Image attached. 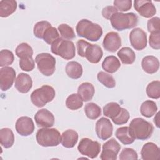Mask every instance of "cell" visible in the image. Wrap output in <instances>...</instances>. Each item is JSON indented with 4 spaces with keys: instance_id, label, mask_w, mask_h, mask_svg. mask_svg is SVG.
<instances>
[{
    "instance_id": "2e32d148",
    "label": "cell",
    "mask_w": 160,
    "mask_h": 160,
    "mask_svg": "<svg viewBox=\"0 0 160 160\" xmlns=\"http://www.w3.org/2000/svg\"><path fill=\"white\" fill-rule=\"evenodd\" d=\"M121 46V39L116 32L111 31L106 34L103 42L102 46L105 50L109 52H116Z\"/></svg>"
},
{
    "instance_id": "7bdbcfd3",
    "label": "cell",
    "mask_w": 160,
    "mask_h": 160,
    "mask_svg": "<svg viewBox=\"0 0 160 160\" xmlns=\"http://www.w3.org/2000/svg\"><path fill=\"white\" fill-rule=\"evenodd\" d=\"M114 6L122 12L129 11L132 6L131 0H115L113 2Z\"/></svg>"
},
{
    "instance_id": "ba28073f",
    "label": "cell",
    "mask_w": 160,
    "mask_h": 160,
    "mask_svg": "<svg viewBox=\"0 0 160 160\" xmlns=\"http://www.w3.org/2000/svg\"><path fill=\"white\" fill-rule=\"evenodd\" d=\"M101 148V144L98 141L84 138L80 141L78 149L81 154L94 159L99 154Z\"/></svg>"
},
{
    "instance_id": "f546056e",
    "label": "cell",
    "mask_w": 160,
    "mask_h": 160,
    "mask_svg": "<svg viewBox=\"0 0 160 160\" xmlns=\"http://www.w3.org/2000/svg\"><path fill=\"white\" fill-rule=\"evenodd\" d=\"M122 108L116 102H110L103 107V114L112 120L121 112Z\"/></svg>"
},
{
    "instance_id": "83f0119b",
    "label": "cell",
    "mask_w": 160,
    "mask_h": 160,
    "mask_svg": "<svg viewBox=\"0 0 160 160\" xmlns=\"http://www.w3.org/2000/svg\"><path fill=\"white\" fill-rule=\"evenodd\" d=\"M117 54L124 64H131L136 59L134 51L129 47H124L120 49Z\"/></svg>"
},
{
    "instance_id": "277c9868",
    "label": "cell",
    "mask_w": 160,
    "mask_h": 160,
    "mask_svg": "<svg viewBox=\"0 0 160 160\" xmlns=\"http://www.w3.org/2000/svg\"><path fill=\"white\" fill-rule=\"evenodd\" d=\"M36 137L38 143L43 147L57 146L61 139L60 132L55 128L39 129L36 132Z\"/></svg>"
},
{
    "instance_id": "d590c367",
    "label": "cell",
    "mask_w": 160,
    "mask_h": 160,
    "mask_svg": "<svg viewBox=\"0 0 160 160\" xmlns=\"http://www.w3.org/2000/svg\"><path fill=\"white\" fill-rule=\"evenodd\" d=\"M58 30L59 31L61 38L65 40H71L75 38L76 35L74 29L66 24H61L58 26Z\"/></svg>"
},
{
    "instance_id": "60d3db41",
    "label": "cell",
    "mask_w": 160,
    "mask_h": 160,
    "mask_svg": "<svg viewBox=\"0 0 160 160\" xmlns=\"http://www.w3.org/2000/svg\"><path fill=\"white\" fill-rule=\"evenodd\" d=\"M19 67L24 71H31L35 66L34 61L32 57L22 58L19 59Z\"/></svg>"
},
{
    "instance_id": "5bb4252c",
    "label": "cell",
    "mask_w": 160,
    "mask_h": 160,
    "mask_svg": "<svg viewBox=\"0 0 160 160\" xmlns=\"http://www.w3.org/2000/svg\"><path fill=\"white\" fill-rule=\"evenodd\" d=\"M17 132L22 136H28L34 131L32 119L28 116H21L18 119L15 125Z\"/></svg>"
},
{
    "instance_id": "e575fe53",
    "label": "cell",
    "mask_w": 160,
    "mask_h": 160,
    "mask_svg": "<svg viewBox=\"0 0 160 160\" xmlns=\"http://www.w3.org/2000/svg\"><path fill=\"white\" fill-rule=\"evenodd\" d=\"M98 80L108 88H113L116 86V81L112 75L105 72L100 71L97 75Z\"/></svg>"
},
{
    "instance_id": "4316f807",
    "label": "cell",
    "mask_w": 160,
    "mask_h": 160,
    "mask_svg": "<svg viewBox=\"0 0 160 160\" xmlns=\"http://www.w3.org/2000/svg\"><path fill=\"white\" fill-rule=\"evenodd\" d=\"M116 137L123 144L125 145L131 144L134 142L135 139L131 135L129 128L128 126L120 127L117 129L115 132Z\"/></svg>"
},
{
    "instance_id": "8fae6325",
    "label": "cell",
    "mask_w": 160,
    "mask_h": 160,
    "mask_svg": "<svg viewBox=\"0 0 160 160\" xmlns=\"http://www.w3.org/2000/svg\"><path fill=\"white\" fill-rule=\"evenodd\" d=\"M95 129L98 137L101 140L105 141L112 135L113 126L110 120L102 117L97 121Z\"/></svg>"
},
{
    "instance_id": "f6af8a7d",
    "label": "cell",
    "mask_w": 160,
    "mask_h": 160,
    "mask_svg": "<svg viewBox=\"0 0 160 160\" xmlns=\"http://www.w3.org/2000/svg\"><path fill=\"white\" fill-rule=\"evenodd\" d=\"M149 46L154 49H160V32H152L149 36Z\"/></svg>"
},
{
    "instance_id": "7dc6e473",
    "label": "cell",
    "mask_w": 160,
    "mask_h": 160,
    "mask_svg": "<svg viewBox=\"0 0 160 160\" xmlns=\"http://www.w3.org/2000/svg\"><path fill=\"white\" fill-rule=\"evenodd\" d=\"M118 12V10L113 6H108L102 10V15L103 18L110 20L112 15Z\"/></svg>"
},
{
    "instance_id": "ac0fdd59",
    "label": "cell",
    "mask_w": 160,
    "mask_h": 160,
    "mask_svg": "<svg viewBox=\"0 0 160 160\" xmlns=\"http://www.w3.org/2000/svg\"><path fill=\"white\" fill-rule=\"evenodd\" d=\"M14 86L19 92L27 93L32 86V80L29 74L19 73L15 80Z\"/></svg>"
},
{
    "instance_id": "f1b7e54d",
    "label": "cell",
    "mask_w": 160,
    "mask_h": 160,
    "mask_svg": "<svg viewBox=\"0 0 160 160\" xmlns=\"http://www.w3.org/2000/svg\"><path fill=\"white\" fill-rule=\"evenodd\" d=\"M158 111V107L156 102L153 101L147 100L142 103L140 107L141 114L146 118L153 116Z\"/></svg>"
},
{
    "instance_id": "b9f144b4",
    "label": "cell",
    "mask_w": 160,
    "mask_h": 160,
    "mask_svg": "<svg viewBox=\"0 0 160 160\" xmlns=\"http://www.w3.org/2000/svg\"><path fill=\"white\" fill-rule=\"evenodd\" d=\"M129 117L130 116L128 111L122 108L121 111L119 114V115L114 119H113L112 121L116 125H122L127 123L129 119Z\"/></svg>"
},
{
    "instance_id": "7a4b0ae2",
    "label": "cell",
    "mask_w": 160,
    "mask_h": 160,
    "mask_svg": "<svg viewBox=\"0 0 160 160\" xmlns=\"http://www.w3.org/2000/svg\"><path fill=\"white\" fill-rule=\"evenodd\" d=\"M129 131L135 139L146 140L149 139L153 131V125L141 118L133 119L129 126Z\"/></svg>"
},
{
    "instance_id": "8992f818",
    "label": "cell",
    "mask_w": 160,
    "mask_h": 160,
    "mask_svg": "<svg viewBox=\"0 0 160 160\" xmlns=\"http://www.w3.org/2000/svg\"><path fill=\"white\" fill-rule=\"evenodd\" d=\"M51 51L53 54L58 55L66 60L72 59L76 54V49L73 42L61 38L56 40L51 44Z\"/></svg>"
},
{
    "instance_id": "7402d4cb",
    "label": "cell",
    "mask_w": 160,
    "mask_h": 160,
    "mask_svg": "<svg viewBox=\"0 0 160 160\" xmlns=\"http://www.w3.org/2000/svg\"><path fill=\"white\" fill-rule=\"evenodd\" d=\"M95 89L94 86L88 82H82L78 89V94L83 101L87 102L91 100L94 95Z\"/></svg>"
},
{
    "instance_id": "bcb514c9",
    "label": "cell",
    "mask_w": 160,
    "mask_h": 160,
    "mask_svg": "<svg viewBox=\"0 0 160 160\" xmlns=\"http://www.w3.org/2000/svg\"><path fill=\"white\" fill-rule=\"evenodd\" d=\"M91 44L85 40L80 39L77 41L76 42V46H77V51L79 56L81 57L85 58V52L88 48V47Z\"/></svg>"
},
{
    "instance_id": "c3c4849f",
    "label": "cell",
    "mask_w": 160,
    "mask_h": 160,
    "mask_svg": "<svg viewBox=\"0 0 160 160\" xmlns=\"http://www.w3.org/2000/svg\"><path fill=\"white\" fill-rule=\"evenodd\" d=\"M159 113L158 112V113L156 114L155 118H154V122L155 123L156 126L158 128L159 127Z\"/></svg>"
},
{
    "instance_id": "f35d334b",
    "label": "cell",
    "mask_w": 160,
    "mask_h": 160,
    "mask_svg": "<svg viewBox=\"0 0 160 160\" xmlns=\"http://www.w3.org/2000/svg\"><path fill=\"white\" fill-rule=\"evenodd\" d=\"M14 60L12 51L8 49H2L0 52V66L5 67L11 65Z\"/></svg>"
},
{
    "instance_id": "5b68a950",
    "label": "cell",
    "mask_w": 160,
    "mask_h": 160,
    "mask_svg": "<svg viewBox=\"0 0 160 160\" xmlns=\"http://www.w3.org/2000/svg\"><path fill=\"white\" fill-rule=\"evenodd\" d=\"M56 95L54 89L49 85H43L33 91L31 94L32 103L38 108H42L52 101Z\"/></svg>"
},
{
    "instance_id": "484cf974",
    "label": "cell",
    "mask_w": 160,
    "mask_h": 160,
    "mask_svg": "<svg viewBox=\"0 0 160 160\" xmlns=\"http://www.w3.org/2000/svg\"><path fill=\"white\" fill-rule=\"evenodd\" d=\"M120 66V61L115 56H109L106 57L102 63V69L109 73L116 72Z\"/></svg>"
},
{
    "instance_id": "74e56055",
    "label": "cell",
    "mask_w": 160,
    "mask_h": 160,
    "mask_svg": "<svg viewBox=\"0 0 160 160\" xmlns=\"http://www.w3.org/2000/svg\"><path fill=\"white\" fill-rule=\"evenodd\" d=\"M51 26V24L47 21H41L38 22L34 26V35L39 39H42L45 31L48 28Z\"/></svg>"
},
{
    "instance_id": "3957f363",
    "label": "cell",
    "mask_w": 160,
    "mask_h": 160,
    "mask_svg": "<svg viewBox=\"0 0 160 160\" xmlns=\"http://www.w3.org/2000/svg\"><path fill=\"white\" fill-rule=\"evenodd\" d=\"M110 21L112 28L120 31L136 26L138 23V16L133 12L122 13L118 12L112 15Z\"/></svg>"
},
{
    "instance_id": "6da1fadb",
    "label": "cell",
    "mask_w": 160,
    "mask_h": 160,
    "mask_svg": "<svg viewBox=\"0 0 160 160\" xmlns=\"http://www.w3.org/2000/svg\"><path fill=\"white\" fill-rule=\"evenodd\" d=\"M76 30L79 37L84 38L91 41H98L102 35V29L100 25L86 19L78 22Z\"/></svg>"
},
{
    "instance_id": "1f68e13d",
    "label": "cell",
    "mask_w": 160,
    "mask_h": 160,
    "mask_svg": "<svg viewBox=\"0 0 160 160\" xmlns=\"http://www.w3.org/2000/svg\"><path fill=\"white\" fill-rule=\"evenodd\" d=\"M83 105V101L78 94H72L69 95L66 100V107L71 110H77Z\"/></svg>"
},
{
    "instance_id": "7c38bea8",
    "label": "cell",
    "mask_w": 160,
    "mask_h": 160,
    "mask_svg": "<svg viewBox=\"0 0 160 160\" xmlns=\"http://www.w3.org/2000/svg\"><path fill=\"white\" fill-rule=\"evenodd\" d=\"M16 78V71L11 68L5 66L0 69V88L6 91L12 86Z\"/></svg>"
},
{
    "instance_id": "44dd1931",
    "label": "cell",
    "mask_w": 160,
    "mask_h": 160,
    "mask_svg": "<svg viewBox=\"0 0 160 160\" xmlns=\"http://www.w3.org/2000/svg\"><path fill=\"white\" fill-rule=\"evenodd\" d=\"M78 134L76 131L73 129H68L62 132L61 142L63 147L72 148L78 142Z\"/></svg>"
},
{
    "instance_id": "ee69618b",
    "label": "cell",
    "mask_w": 160,
    "mask_h": 160,
    "mask_svg": "<svg viewBox=\"0 0 160 160\" xmlns=\"http://www.w3.org/2000/svg\"><path fill=\"white\" fill-rule=\"evenodd\" d=\"M160 19L158 17H154L148 21L147 27L149 32H160Z\"/></svg>"
},
{
    "instance_id": "52a82bcc",
    "label": "cell",
    "mask_w": 160,
    "mask_h": 160,
    "mask_svg": "<svg viewBox=\"0 0 160 160\" xmlns=\"http://www.w3.org/2000/svg\"><path fill=\"white\" fill-rule=\"evenodd\" d=\"M39 72L46 76L52 75L56 69V59L51 54L47 52L38 54L35 58Z\"/></svg>"
},
{
    "instance_id": "4fadbf2b",
    "label": "cell",
    "mask_w": 160,
    "mask_h": 160,
    "mask_svg": "<svg viewBox=\"0 0 160 160\" xmlns=\"http://www.w3.org/2000/svg\"><path fill=\"white\" fill-rule=\"evenodd\" d=\"M135 10L144 18H149L156 13V9L151 1L135 0L134 2Z\"/></svg>"
},
{
    "instance_id": "ab89813d",
    "label": "cell",
    "mask_w": 160,
    "mask_h": 160,
    "mask_svg": "<svg viewBox=\"0 0 160 160\" xmlns=\"http://www.w3.org/2000/svg\"><path fill=\"white\" fill-rule=\"evenodd\" d=\"M120 160H129V159H138V155L136 151L129 148H124L120 152L119 157Z\"/></svg>"
},
{
    "instance_id": "9a60e30c",
    "label": "cell",
    "mask_w": 160,
    "mask_h": 160,
    "mask_svg": "<svg viewBox=\"0 0 160 160\" xmlns=\"http://www.w3.org/2000/svg\"><path fill=\"white\" fill-rule=\"evenodd\" d=\"M34 120L38 126L41 128H50L54 124V116L47 109L39 110L34 115Z\"/></svg>"
},
{
    "instance_id": "d4e9b609",
    "label": "cell",
    "mask_w": 160,
    "mask_h": 160,
    "mask_svg": "<svg viewBox=\"0 0 160 160\" xmlns=\"http://www.w3.org/2000/svg\"><path fill=\"white\" fill-rule=\"evenodd\" d=\"M14 142V135L12 131L4 128L0 130V143L4 148H10Z\"/></svg>"
},
{
    "instance_id": "d6a6232c",
    "label": "cell",
    "mask_w": 160,
    "mask_h": 160,
    "mask_svg": "<svg viewBox=\"0 0 160 160\" xmlns=\"http://www.w3.org/2000/svg\"><path fill=\"white\" fill-rule=\"evenodd\" d=\"M16 54L20 59L32 57L33 50L28 43L22 42L19 44L16 48Z\"/></svg>"
},
{
    "instance_id": "cb8c5ba5",
    "label": "cell",
    "mask_w": 160,
    "mask_h": 160,
    "mask_svg": "<svg viewBox=\"0 0 160 160\" xmlns=\"http://www.w3.org/2000/svg\"><path fill=\"white\" fill-rule=\"evenodd\" d=\"M17 9V2L14 0H2L0 1V16L7 18L14 13Z\"/></svg>"
},
{
    "instance_id": "8d00e7d4",
    "label": "cell",
    "mask_w": 160,
    "mask_h": 160,
    "mask_svg": "<svg viewBox=\"0 0 160 160\" xmlns=\"http://www.w3.org/2000/svg\"><path fill=\"white\" fill-rule=\"evenodd\" d=\"M60 38L58 29L52 26L48 28L43 35L44 41L48 44L51 45L56 40Z\"/></svg>"
},
{
    "instance_id": "ffe728a7",
    "label": "cell",
    "mask_w": 160,
    "mask_h": 160,
    "mask_svg": "<svg viewBox=\"0 0 160 160\" xmlns=\"http://www.w3.org/2000/svg\"><path fill=\"white\" fill-rule=\"evenodd\" d=\"M103 56L101 47L97 44H90L85 52V58L91 63H98Z\"/></svg>"
},
{
    "instance_id": "d6986e66",
    "label": "cell",
    "mask_w": 160,
    "mask_h": 160,
    "mask_svg": "<svg viewBox=\"0 0 160 160\" xmlns=\"http://www.w3.org/2000/svg\"><path fill=\"white\" fill-rule=\"evenodd\" d=\"M141 66L146 72L154 74L159 70V59L154 56H146L142 59Z\"/></svg>"
},
{
    "instance_id": "30bf717a",
    "label": "cell",
    "mask_w": 160,
    "mask_h": 160,
    "mask_svg": "<svg viewBox=\"0 0 160 160\" xmlns=\"http://www.w3.org/2000/svg\"><path fill=\"white\" fill-rule=\"evenodd\" d=\"M129 41L134 49L138 51L142 50L147 46L146 33L139 28H134L129 34Z\"/></svg>"
},
{
    "instance_id": "603a6c76",
    "label": "cell",
    "mask_w": 160,
    "mask_h": 160,
    "mask_svg": "<svg viewBox=\"0 0 160 160\" xmlns=\"http://www.w3.org/2000/svg\"><path fill=\"white\" fill-rule=\"evenodd\" d=\"M67 75L71 79H78L82 74V67L80 63L76 61H70L68 62L65 68Z\"/></svg>"
},
{
    "instance_id": "9c48e42d",
    "label": "cell",
    "mask_w": 160,
    "mask_h": 160,
    "mask_svg": "<svg viewBox=\"0 0 160 160\" xmlns=\"http://www.w3.org/2000/svg\"><path fill=\"white\" fill-rule=\"evenodd\" d=\"M120 149L119 143L114 138H111L103 144L100 159L102 160H116Z\"/></svg>"
},
{
    "instance_id": "836d02e7",
    "label": "cell",
    "mask_w": 160,
    "mask_h": 160,
    "mask_svg": "<svg viewBox=\"0 0 160 160\" xmlns=\"http://www.w3.org/2000/svg\"><path fill=\"white\" fill-rule=\"evenodd\" d=\"M148 96L152 99H159L160 98V82L153 81L148 84L146 89Z\"/></svg>"
},
{
    "instance_id": "e0dca14e",
    "label": "cell",
    "mask_w": 160,
    "mask_h": 160,
    "mask_svg": "<svg viewBox=\"0 0 160 160\" xmlns=\"http://www.w3.org/2000/svg\"><path fill=\"white\" fill-rule=\"evenodd\" d=\"M141 158L143 160L158 159L160 156L159 148L152 142L146 143L141 151Z\"/></svg>"
},
{
    "instance_id": "4dcf8cb0",
    "label": "cell",
    "mask_w": 160,
    "mask_h": 160,
    "mask_svg": "<svg viewBox=\"0 0 160 160\" xmlns=\"http://www.w3.org/2000/svg\"><path fill=\"white\" fill-rule=\"evenodd\" d=\"M84 112L90 119H96L101 114V109L94 102H89L85 105Z\"/></svg>"
}]
</instances>
